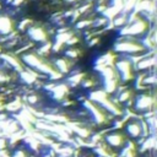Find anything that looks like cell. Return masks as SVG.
Listing matches in <instances>:
<instances>
[{
  "instance_id": "cell-3",
  "label": "cell",
  "mask_w": 157,
  "mask_h": 157,
  "mask_svg": "<svg viewBox=\"0 0 157 157\" xmlns=\"http://www.w3.org/2000/svg\"><path fill=\"white\" fill-rule=\"evenodd\" d=\"M123 156H127V157H133L134 156V148L133 147H124L123 150Z\"/></svg>"
},
{
  "instance_id": "cell-4",
  "label": "cell",
  "mask_w": 157,
  "mask_h": 157,
  "mask_svg": "<svg viewBox=\"0 0 157 157\" xmlns=\"http://www.w3.org/2000/svg\"><path fill=\"white\" fill-rule=\"evenodd\" d=\"M14 157H27V156H26L25 151H22V150H19V151H16V153L14 155Z\"/></svg>"
},
{
  "instance_id": "cell-2",
  "label": "cell",
  "mask_w": 157,
  "mask_h": 157,
  "mask_svg": "<svg viewBox=\"0 0 157 157\" xmlns=\"http://www.w3.org/2000/svg\"><path fill=\"white\" fill-rule=\"evenodd\" d=\"M128 133L131 137H137L140 134H141V129L137 124H130L128 127Z\"/></svg>"
},
{
  "instance_id": "cell-1",
  "label": "cell",
  "mask_w": 157,
  "mask_h": 157,
  "mask_svg": "<svg viewBox=\"0 0 157 157\" xmlns=\"http://www.w3.org/2000/svg\"><path fill=\"white\" fill-rule=\"evenodd\" d=\"M107 142L113 148H122L124 146V144L127 142V140H125V137L122 134L114 133V134H111V135L107 136Z\"/></svg>"
}]
</instances>
